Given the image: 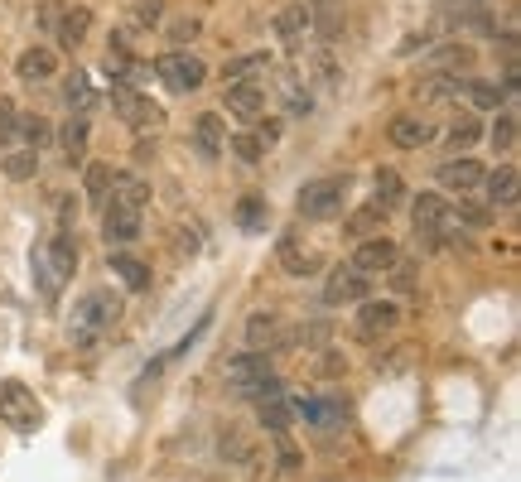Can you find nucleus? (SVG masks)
<instances>
[{
  "mask_svg": "<svg viewBox=\"0 0 521 482\" xmlns=\"http://www.w3.org/2000/svg\"><path fill=\"white\" fill-rule=\"evenodd\" d=\"M396 261H401V251H396V241L391 237H362L357 241V256H353V266L362 270V275H372V270H396Z\"/></svg>",
  "mask_w": 521,
  "mask_h": 482,
  "instance_id": "nucleus-9",
  "label": "nucleus"
},
{
  "mask_svg": "<svg viewBox=\"0 0 521 482\" xmlns=\"http://www.w3.org/2000/svg\"><path fill=\"white\" fill-rule=\"evenodd\" d=\"M348 203V179H309L300 188V213L304 217H338Z\"/></svg>",
  "mask_w": 521,
  "mask_h": 482,
  "instance_id": "nucleus-5",
  "label": "nucleus"
},
{
  "mask_svg": "<svg viewBox=\"0 0 521 482\" xmlns=\"http://www.w3.org/2000/svg\"><path fill=\"white\" fill-rule=\"evenodd\" d=\"M44 270L54 275V285H63V280H73V270H78V246H73V237L68 232H58V237L44 241Z\"/></svg>",
  "mask_w": 521,
  "mask_h": 482,
  "instance_id": "nucleus-10",
  "label": "nucleus"
},
{
  "mask_svg": "<svg viewBox=\"0 0 521 482\" xmlns=\"http://www.w3.org/2000/svg\"><path fill=\"white\" fill-rule=\"evenodd\" d=\"M256 410H261V425L275 429V434H280V429L295 420V410H290V401H285V396H275V401H261Z\"/></svg>",
  "mask_w": 521,
  "mask_h": 482,
  "instance_id": "nucleus-29",
  "label": "nucleus"
},
{
  "mask_svg": "<svg viewBox=\"0 0 521 482\" xmlns=\"http://www.w3.org/2000/svg\"><path fill=\"white\" fill-rule=\"evenodd\" d=\"M227 111L232 116H242V121H261V111H266V82H256V78H247V82H227Z\"/></svg>",
  "mask_w": 521,
  "mask_h": 482,
  "instance_id": "nucleus-7",
  "label": "nucleus"
},
{
  "mask_svg": "<svg viewBox=\"0 0 521 482\" xmlns=\"http://www.w3.org/2000/svg\"><path fill=\"white\" fill-rule=\"evenodd\" d=\"M34 169H39V150H15V155L5 160V179L25 184V179H34Z\"/></svg>",
  "mask_w": 521,
  "mask_h": 482,
  "instance_id": "nucleus-31",
  "label": "nucleus"
},
{
  "mask_svg": "<svg viewBox=\"0 0 521 482\" xmlns=\"http://www.w3.org/2000/svg\"><path fill=\"white\" fill-rule=\"evenodd\" d=\"M454 222H468V227H488V222H493V208H473V203H459Z\"/></svg>",
  "mask_w": 521,
  "mask_h": 482,
  "instance_id": "nucleus-40",
  "label": "nucleus"
},
{
  "mask_svg": "<svg viewBox=\"0 0 521 482\" xmlns=\"http://www.w3.org/2000/svg\"><path fill=\"white\" fill-rule=\"evenodd\" d=\"M386 135H391V145H401V150H420V145L435 140V126H430L425 116H396Z\"/></svg>",
  "mask_w": 521,
  "mask_h": 482,
  "instance_id": "nucleus-14",
  "label": "nucleus"
},
{
  "mask_svg": "<svg viewBox=\"0 0 521 482\" xmlns=\"http://www.w3.org/2000/svg\"><path fill=\"white\" fill-rule=\"evenodd\" d=\"M227 145H232V155H242L247 164H261V160H266V150H271L261 135H232Z\"/></svg>",
  "mask_w": 521,
  "mask_h": 482,
  "instance_id": "nucleus-34",
  "label": "nucleus"
},
{
  "mask_svg": "<svg viewBox=\"0 0 521 482\" xmlns=\"http://www.w3.org/2000/svg\"><path fill=\"white\" fill-rule=\"evenodd\" d=\"M87 29H92V10H83V5H68L54 34L63 39V44H83V34H87Z\"/></svg>",
  "mask_w": 521,
  "mask_h": 482,
  "instance_id": "nucleus-24",
  "label": "nucleus"
},
{
  "mask_svg": "<svg viewBox=\"0 0 521 482\" xmlns=\"http://www.w3.org/2000/svg\"><path fill=\"white\" fill-rule=\"evenodd\" d=\"M160 15H165V0H136V20H140V25H160Z\"/></svg>",
  "mask_w": 521,
  "mask_h": 482,
  "instance_id": "nucleus-42",
  "label": "nucleus"
},
{
  "mask_svg": "<svg viewBox=\"0 0 521 482\" xmlns=\"http://www.w3.org/2000/svg\"><path fill=\"white\" fill-rule=\"evenodd\" d=\"M401 193H406V188H401V174L382 169V174H377V203H382V208H391V203H401Z\"/></svg>",
  "mask_w": 521,
  "mask_h": 482,
  "instance_id": "nucleus-38",
  "label": "nucleus"
},
{
  "mask_svg": "<svg viewBox=\"0 0 521 482\" xmlns=\"http://www.w3.org/2000/svg\"><path fill=\"white\" fill-rule=\"evenodd\" d=\"M478 140H483V126H478V116L464 111V116L449 126V145H454V150H468V145H478Z\"/></svg>",
  "mask_w": 521,
  "mask_h": 482,
  "instance_id": "nucleus-28",
  "label": "nucleus"
},
{
  "mask_svg": "<svg viewBox=\"0 0 521 482\" xmlns=\"http://www.w3.org/2000/svg\"><path fill=\"white\" fill-rule=\"evenodd\" d=\"M102 237H107L111 246H126V241H136V237H140V213H126V208H107Z\"/></svg>",
  "mask_w": 521,
  "mask_h": 482,
  "instance_id": "nucleus-18",
  "label": "nucleus"
},
{
  "mask_svg": "<svg viewBox=\"0 0 521 482\" xmlns=\"http://www.w3.org/2000/svg\"><path fill=\"white\" fill-rule=\"evenodd\" d=\"M357 299H367V275L357 266H338L324 285V304H357Z\"/></svg>",
  "mask_w": 521,
  "mask_h": 482,
  "instance_id": "nucleus-11",
  "label": "nucleus"
},
{
  "mask_svg": "<svg viewBox=\"0 0 521 482\" xmlns=\"http://www.w3.org/2000/svg\"><path fill=\"white\" fill-rule=\"evenodd\" d=\"M256 135H261L266 145H275V140H280V121H261V126H256Z\"/></svg>",
  "mask_w": 521,
  "mask_h": 482,
  "instance_id": "nucleus-45",
  "label": "nucleus"
},
{
  "mask_svg": "<svg viewBox=\"0 0 521 482\" xmlns=\"http://www.w3.org/2000/svg\"><path fill=\"white\" fill-rule=\"evenodd\" d=\"M63 102H68L73 116H87V111L97 107V87H92V78H87V73H68V82H63Z\"/></svg>",
  "mask_w": 521,
  "mask_h": 482,
  "instance_id": "nucleus-17",
  "label": "nucleus"
},
{
  "mask_svg": "<svg viewBox=\"0 0 521 482\" xmlns=\"http://www.w3.org/2000/svg\"><path fill=\"white\" fill-rule=\"evenodd\" d=\"M63 10H68L63 0H44V5H39V25H44V29H58V20H63Z\"/></svg>",
  "mask_w": 521,
  "mask_h": 482,
  "instance_id": "nucleus-43",
  "label": "nucleus"
},
{
  "mask_svg": "<svg viewBox=\"0 0 521 482\" xmlns=\"http://www.w3.org/2000/svg\"><path fill=\"white\" fill-rule=\"evenodd\" d=\"M0 420H5L10 429H39L44 410H39V401L29 396V386H20V381H0Z\"/></svg>",
  "mask_w": 521,
  "mask_h": 482,
  "instance_id": "nucleus-6",
  "label": "nucleus"
},
{
  "mask_svg": "<svg viewBox=\"0 0 521 482\" xmlns=\"http://www.w3.org/2000/svg\"><path fill=\"white\" fill-rule=\"evenodd\" d=\"M275 92L285 97V107H290V116H304V111H309V92H300V78H295V73H285Z\"/></svg>",
  "mask_w": 521,
  "mask_h": 482,
  "instance_id": "nucleus-33",
  "label": "nucleus"
},
{
  "mask_svg": "<svg viewBox=\"0 0 521 482\" xmlns=\"http://www.w3.org/2000/svg\"><path fill=\"white\" fill-rule=\"evenodd\" d=\"M483 179H488V203H497V208L517 203V169L512 164H502L497 174H483Z\"/></svg>",
  "mask_w": 521,
  "mask_h": 482,
  "instance_id": "nucleus-22",
  "label": "nucleus"
},
{
  "mask_svg": "<svg viewBox=\"0 0 521 482\" xmlns=\"http://www.w3.org/2000/svg\"><path fill=\"white\" fill-rule=\"evenodd\" d=\"M493 145H497V150H512V145H517V111H497Z\"/></svg>",
  "mask_w": 521,
  "mask_h": 482,
  "instance_id": "nucleus-36",
  "label": "nucleus"
},
{
  "mask_svg": "<svg viewBox=\"0 0 521 482\" xmlns=\"http://www.w3.org/2000/svg\"><path fill=\"white\" fill-rule=\"evenodd\" d=\"M107 188H111L107 164H87V198H92V203H107Z\"/></svg>",
  "mask_w": 521,
  "mask_h": 482,
  "instance_id": "nucleus-37",
  "label": "nucleus"
},
{
  "mask_svg": "<svg viewBox=\"0 0 521 482\" xmlns=\"http://www.w3.org/2000/svg\"><path fill=\"white\" fill-rule=\"evenodd\" d=\"M107 203L111 208H126V213H140V208L150 203V184H145L140 174H111Z\"/></svg>",
  "mask_w": 521,
  "mask_h": 482,
  "instance_id": "nucleus-12",
  "label": "nucleus"
},
{
  "mask_svg": "<svg viewBox=\"0 0 521 482\" xmlns=\"http://www.w3.org/2000/svg\"><path fill=\"white\" fill-rule=\"evenodd\" d=\"M193 34H198V20H179L174 25V39H193Z\"/></svg>",
  "mask_w": 521,
  "mask_h": 482,
  "instance_id": "nucleus-46",
  "label": "nucleus"
},
{
  "mask_svg": "<svg viewBox=\"0 0 521 482\" xmlns=\"http://www.w3.org/2000/svg\"><path fill=\"white\" fill-rule=\"evenodd\" d=\"M464 87H468V97H473V107H478V111H497V107H502V87H497V82L473 78V82H464Z\"/></svg>",
  "mask_w": 521,
  "mask_h": 482,
  "instance_id": "nucleus-30",
  "label": "nucleus"
},
{
  "mask_svg": "<svg viewBox=\"0 0 521 482\" xmlns=\"http://www.w3.org/2000/svg\"><path fill=\"white\" fill-rule=\"evenodd\" d=\"M54 54H49V49H25V54H20V63H15V73H20V78L25 82H44V78H54Z\"/></svg>",
  "mask_w": 521,
  "mask_h": 482,
  "instance_id": "nucleus-23",
  "label": "nucleus"
},
{
  "mask_svg": "<svg viewBox=\"0 0 521 482\" xmlns=\"http://www.w3.org/2000/svg\"><path fill=\"white\" fill-rule=\"evenodd\" d=\"M396 319H401V309H396L391 299H367L362 314H357V338L377 343V338H386V333L396 328Z\"/></svg>",
  "mask_w": 521,
  "mask_h": 482,
  "instance_id": "nucleus-8",
  "label": "nucleus"
},
{
  "mask_svg": "<svg viewBox=\"0 0 521 482\" xmlns=\"http://www.w3.org/2000/svg\"><path fill=\"white\" fill-rule=\"evenodd\" d=\"M121 319V299L111 295V290H92V295L73 309V343L78 348H92V343H102L111 328Z\"/></svg>",
  "mask_w": 521,
  "mask_h": 482,
  "instance_id": "nucleus-1",
  "label": "nucleus"
},
{
  "mask_svg": "<svg viewBox=\"0 0 521 482\" xmlns=\"http://www.w3.org/2000/svg\"><path fill=\"white\" fill-rule=\"evenodd\" d=\"M58 145H63L68 164H83V155H87V116H68V121L58 126Z\"/></svg>",
  "mask_w": 521,
  "mask_h": 482,
  "instance_id": "nucleus-19",
  "label": "nucleus"
},
{
  "mask_svg": "<svg viewBox=\"0 0 521 482\" xmlns=\"http://www.w3.org/2000/svg\"><path fill=\"white\" fill-rule=\"evenodd\" d=\"M266 68V54H247V58H232L227 68H222V78L227 82H247L251 73H261Z\"/></svg>",
  "mask_w": 521,
  "mask_h": 482,
  "instance_id": "nucleus-35",
  "label": "nucleus"
},
{
  "mask_svg": "<svg viewBox=\"0 0 521 482\" xmlns=\"http://www.w3.org/2000/svg\"><path fill=\"white\" fill-rule=\"evenodd\" d=\"M20 135L29 140V150H39V145L49 140V121H44V116H25V121H20Z\"/></svg>",
  "mask_w": 521,
  "mask_h": 482,
  "instance_id": "nucleus-39",
  "label": "nucleus"
},
{
  "mask_svg": "<svg viewBox=\"0 0 521 482\" xmlns=\"http://www.w3.org/2000/svg\"><path fill=\"white\" fill-rule=\"evenodd\" d=\"M155 73L169 92H198L208 82V63L198 54H184V49H169V54L155 58Z\"/></svg>",
  "mask_w": 521,
  "mask_h": 482,
  "instance_id": "nucleus-4",
  "label": "nucleus"
},
{
  "mask_svg": "<svg viewBox=\"0 0 521 482\" xmlns=\"http://www.w3.org/2000/svg\"><path fill=\"white\" fill-rule=\"evenodd\" d=\"M111 275H121L126 290H150V266L136 261V256H126V251H111Z\"/></svg>",
  "mask_w": 521,
  "mask_h": 482,
  "instance_id": "nucleus-21",
  "label": "nucleus"
},
{
  "mask_svg": "<svg viewBox=\"0 0 521 482\" xmlns=\"http://www.w3.org/2000/svg\"><path fill=\"white\" fill-rule=\"evenodd\" d=\"M411 222H415V237L425 241L430 251H439L444 241L454 237V208H449L439 193H420V198H415Z\"/></svg>",
  "mask_w": 521,
  "mask_h": 482,
  "instance_id": "nucleus-2",
  "label": "nucleus"
},
{
  "mask_svg": "<svg viewBox=\"0 0 521 482\" xmlns=\"http://www.w3.org/2000/svg\"><path fill=\"white\" fill-rule=\"evenodd\" d=\"M309 5H285L280 15H275V34L285 39V44H300L304 34H309Z\"/></svg>",
  "mask_w": 521,
  "mask_h": 482,
  "instance_id": "nucleus-20",
  "label": "nucleus"
},
{
  "mask_svg": "<svg viewBox=\"0 0 521 482\" xmlns=\"http://www.w3.org/2000/svg\"><path fill=\"white\" fill-rule=\"evenodd\" d=\"M247 343H251V352L280 348V343H285V333H280V319H275V314H251V319H247Z\"/></svg>",
  "mask_w": 521,
  "mask_h": 482,
  "instance_id": "nucleus-16",
  "label": "nucleus"
},
{
  "mask_svg": "<svg viewBox=\"0 0 521 482\" xmlns=\"http://www.w3.org/2000/svg\"><path fill=\"white\" fill-rule=\"evenodd\" d=\"M54 203H58V222H63V227L78 222V203H73V198H54Z\"/></svg>",
  "mask_w": 521,
  "mask_h": 482,
  "instance_id": "nucleus-44",
  "label": "nucleus"
},
{
  "mask_svg": "<svg viewBox=\"0 0 521 482\" xmlns=\"http://www.w3.org/2000/svg\"><path fill=\"white\" fill-rule=\"evenodd\" d=\"M111 111H116L126 126H136V131H155V126H165V111L155 107L140 87H131V82H111Z\"/></svg>",
  "mask_w": 521,
  "mask_h": 482,
  "instance_id": "nucleus-3",
  "label": "nucleus"
},
{
  "mask_svg": "<svg viewBox=\"0 0 521 482\" xmlns=\"http://www.w3.org/2000/svg\"><path fill=\"white\" fill-rule=\"evenodd\" d=\"M473 58L478 54H473L468 44H444V49L435 54V63L449 73V78H459V73H473Z\"/></svg>",
  "mask_w": 521,
  "mask_h": 482,
  "instance_id": "nucleus-25",
  "label": "nucleus"
},
{
  "mask_svg": "<svg viewBox=\"0 0 521 482\" xmlns=\"http://www.w3.org/2000/svg\"><path fill=\"white\" fill-rule=\"evenodd\" d=\"M280 261H285V270H290V275H314V270H319V256L300 251V246H295V237L280 241Z\"/></svg>",
  "mask_w": 521,
  "mask_h": 482,
  "instance_id": "nucleus-26",
  "label": "nucleus"
},
{
  "mask_svg": "<svg viewBox=\"0 0 521 482\" xmlns=\"http://www.w3.org/2000/svg\"><path fill=\"white\" fill-rule=\"evenodd\" d=\"M193 145H198V155L203 160H222V150H227V126H222V116H198L193 121Z\"/></svg>",
  "mask_w": 521,
  "mask_h": 482,
  "instance_id": "nucleus-13",
  "label": "nucleus"
},
{
  "mask_svg": "<svg viewBox=\"0 0 521 482\" xmlns=\"http://www.w3.org/2000/svg\"><path fill=\"white\" fill-rule=\"evenodd\" d=\"M439 184L454 188V193H468V188L483 184V164L468 160V155H459V160H449V164H439Z\"/></svg>",
  "mask_w": 521,
  "mask_h": 482,
  "instance_id": "nucleus-15",
  "label": "nucleus"
},
{
  "mask_svg": "<svg viewBox=\"0 0 521 482\" xmlns=\"http://www.w3.org/2000/svg\"><path fill=\"white\" fill-rule=\"evenodd\" d=\"M15 135H20V116H15L10 102H0V145H10Z\"/></svg>",
  "mask_w": 521,
  "mask_h": 482,
  "instance_id": "nucleus-41",
  "label": "nucleus"
},
{
  "mask_svg": "<svg viewBox=\"0 0 521 482\" xmlns=\"http://www.w3.org/2000/svg\"><path fill=\"white\" fill-rule=\"evenodd\" d=\"M266 217H271V208H266V198H256V193L237 203V227H247V232H261Z\"/></svg>",
  "mask_w": 521,
  "mask_h": 482,
  "instance_id": "nucleus-27",
  "label": "nucleus"
},
{
  "mask_svg": "<svg viewBox=\"0 0 521 482\" xmlns=\"http://www.w3.org/2000/svg\"><path fill=\"white\" fill-rule=\"evenodd\" d=\"M382 222H386V208H382V203H372V208H362V213L348 222V232H353L357 241H362V237H377V227H382Z\"/></svg>",
  "mask_w": 521,
  "mask_h": 482,
  "instance_id": "nucleus-32",
  "label": "nucleus"
}]
</instances>
